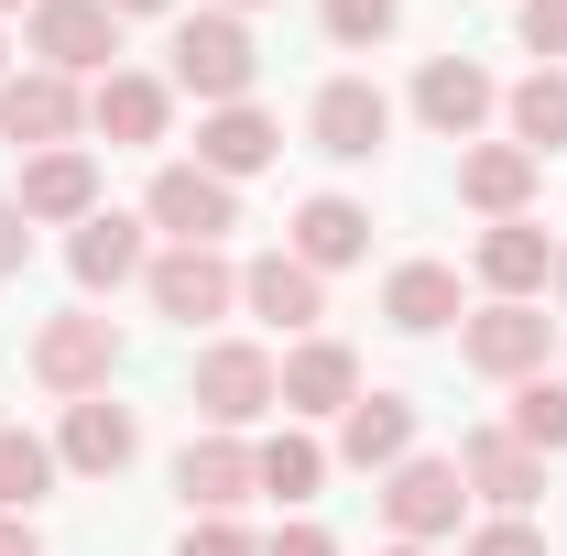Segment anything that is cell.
Segmentation results:
<instances>
[{
    "mask_svg": "<svg viewBox=\"0 0 567 556\" xmlns=\"http://www.w3.org/2000/svg\"><path fill=\"white\" fill-rule=\"evenodd\" d=\"M458 556H546V535H535L524 513H502V524H481V535H470Z\"/></svg>",
    "mask_w": 567,
    "mask_h": 556,
    "instance_id": "1f68e13d",
    "label": "cell"
},
{
    "mask_svg": "<svg viewBox=\"0 0 567 556\" xmlns=\"http://www.w3.org/2000/svg\"><path fill=\"white\" fill-rule=\"evenodd\" d=\"M502 110H513V142L546 164V153L567 142V66H535L524 87H513V99H502Z\"/></svg>",
    "mask_w": 567,
    "mask_h": 556,
    "instance_id": "484cf974",
    "label": "cell"
},
{
    "mask_svg": "<svg viewBox=\"0 0 567 556\" xmlns=\"http://www.w3.org/2000/svg\"><path fill=\"white\" fill-rule=\"evenodd\" d=\"M0 11H33V0H0Z\"/></svg>",
    "mask_w": 567,
    "mask_h": 556,
    "instance_id": "60d3db41",
    "label": "cell"
},
{
    "mask_svg": "<svg viewBox=\"0 0 567 556\" xmlns=\"http://www.w3.org/2000/svg\"><path fill=\"white\" fill-rule=\"evenodd\" d=\"M339 459H350V470L415 459V404H404V393H360L350 415H339Z\"/></svg>",
    "mask_w": 567,
    "mask_h": 556,
    "instance_id": "44dd1931",
    "label": "cell"
},
{
    "mask_svg": "<svg viewBox=\"0 0 567 556\" xmlns=\"http://www.w3.org/2000/svg\"><path fill=\"white\" fill-rule=\"evenodd\" d=\"M546 349H557V317H535V306H481V317H458V360L481 371V382H535L546 371Z\"/></svg>",
    "mask_w": 567,
    "mask_h": 556,
    "instance_id": "277c9868",
    "label": "cell"
},
{
    "mask_svg": "<svg viewBox=\"0 0 567 556\" xmlns=\"http://www.w3.org/2000/svg\"><path fill=\"white\" fill-rule=\"evenodd\" d=\"M164 110H175V87H164V76H132V66H110L87 87V121H99V142H121V153L164 142Z\"/></svg>",
    "mask_w": 567,
    "mask_h": 556,
    "instance_id": "d6986e66",
    "label": "cell"
},
{
    "mask_svg": "<svg viewBox=\"0 0 567 556\" xmlns=\"http://www.w3.org/2000/svg\"><path fill=\"white\" fill-rule=\"evenodd\" d=\"M274 404L284 415H350L360 404V360L339 339H295V360L274 371Z\"/></svg>",
    "mask_w": 567,
    "mask_h": 556,
    "instance_id": "9a60e30c",
    "label": "cell"
},
{
    "mask_svg": "<svg viewBox=\"0 0 567 556\" xmlns=\"http://www.w3.org/2000/svg\"><path fill=\"white\" fill-rule=\"evenodd\" d=\"M458 459H393L382 470V524H393V546H436V535H458Z\"/></svg>",
    "mask_w": 567,
    "mask_h": 556,
    "instance_id": "3957f363",
    "label": "cell"
},
{
    "mask_svg": "<svg viewBox=\"0 0 567 556\" xmlns=\"http://www.w3.org/2000/svg\"><path fill=\"white\" fill-rule=\"evenodd\" d=\"M360 251H371V208H350V197H306L295 208V262L306 274H339Z\"/></svg>",
    "mask_w": 567,
    "mask_h": 556,
    "instance_id": "cb8c5ba5",
    "label": "cell"
},
{
    "mask_svg": "<svg viewBox=\"0 0 567 556\" xmlns=\"http://www.w3.org/2000/svg\"><path fill=\"white\" fill-rule=\"evenodd\" d=\"M142 295H153V317L208 328V317H229V306H240V262H229V251H153Z\"/></svg>",
    "mask_w": 567,
    "mask_h": 556,
    "instance_id": "9c48e42d",
    "label": "cell"
},
{
    "mask_svg": "<svg viewBox=\"0 0 567 556\" xmlns=\"http://www.w3.org/2000/svg\"><path fill=\"white\" fill-rule=\"evenodd\" d=\"M110 11H121V22H132V11H175V0H110Z\"/></svg>",
    "mask_w": 567,
    "mask_h": 556,
    "instance_id": "8d00e7d4",
    "label": "cell"
},
{
    "mask_svg": "<svg viewBox=\"0 0 567 556\" xmlns=\"http://www.w3.org/2000/svg\"><path fill=\"white\" fill-rule=\"evenodd\" d=\"M0 76H11V55H0Z\"/></svg>",
    "mask_w": 567,
    "mask_h": 556,
    "instance_id": "b9f144b4",
    "label": "cell"
},
{
    "mask_svg": "<svg viewBox=\"0 0 567 556\" xmlns=\"http://www.w3.org/2000/svg\"><path fill=\"white\" fill-rule=\"evenodd\" d=\"M0 556H44V535H33V513H0Z\"/></svg>",
    "mask_w": 567,
    "mask_h": 556,
    "instance_id": "d590c367",
    "label": "cell"
},
{
    "mask_svg": "<svg viewBox=\"0 0 567 556\" xmlns=\"http://www.w3.org/2000/svg\"><path fill=\"white\" fill-rule=\"evenodd\" d=\"M274 142H284V132L240 99V110H208V121H197V164H208L218 186H240V175H262V164H274Z\"/></svg>",
    "mask_w": 567,
    "mask_h": 556,
    "instance_id": "7402d4cb",
    "label": "cell"
},
{
    "mask_svg": "<svg viewBox=\"0 0 567 556\" xmlns=\"http://www.w3.org/2000/svg\"><path fill=\"white\" fill-rule=\"evenodd\" d=\"M251 470H262V491H274V502H317V481H328V447H317L306 425H284V436H262V447H251Z\"/></svg>",
    "mask_w": 567,
    "mask_h": 556,
    "instance_id": "4316f807",
    "label": "cell"
},
{
    "mask_svg": "<svg viewBox=\"0 0 567 556\" xmlns=\"http://www.w3.org/2000/svg\"><path fill=\"white\" fill-rule=\"evenodd\" d=\"M33 55L55 76H110L121 66V11L110 0H33Z\"/></svg>",
    "mask_w": 567,
    "mask_h": 556,
    "instance_id": "52a82bcc",
    "label": "cell"
},
{
    "mask_svg": "<svg viewBox=\"0 0 567 556\" xmlns=\"http://www.w3.org/2000/svg\"><path fill=\"white\" fill-rule=\"evenodd\" d=\"M164 55H175V87H186V99H208V110H240V99H251V76H262L251 22H240V11H186Z\"/></svg>",
    "mask_w": 567,
    "mask_h": 556,
    "instance_id": "6da1fadb",
    "label": "cell"
},
{
    "mask_svg": "<svg viewBox=\"0 0 567 556\" xmlns=\"http://www.w3.org/2000/svg\"><path fill=\"white\" fill-rule=\"evenodd\" d=\"M22 360H33V382H44L55 404H87V393H110V371H121V328L76 306V317H44Z\"/></svg>",
    "mask_w": 567,
    "mask_h": 556,
    "instance_id": "7a4b0ae2",
    "label": "cell"
},
{
    "mask_svg": "<svg viewBox=\"0 0 567 556\" xmlns=\"http://www.w3.org/2000/svg\"><path fill=\"white\" fill-rule=\"evenodd\" d=\"M55 459H66L76 481H121V470L142 459V425H132V404H110V393L66 404V425H55Z\"/></svg>",
    "mask_w": 567,
    "mask_h": 556,
    "instance_id": "8fae6325",
    "label": "cell"
},
{
    "mask_svg": "<svg viewBox=\"0 0 567 556\" xmlns=\"http://www.w3.org/2000/svg\"><path fill=\"white\" fill-rule=\"evenodd\" d=\"M218 11H262V0H218Z\"/></svg>",
    "mask_w": 567,
    "mask_h": 556,
    "instance_id": "f35d334b",
    "label": "cell"
},
{
    "mask_svg": "<svg viewBox=\"0 0 567 556\" xmlns=\"http://www.w3.org/2000/svg\"><path fill=\"white\" fill-rule=\"evenodd\" d=\"M175 491H186V513H240V502H251V491H262V470H251V447H240V436H186V447H175Z\"/></svg>",
    "mask_w": 567,
    "mask_h": 556,
    "instance_id": "4fadbf2b",
    "label": "cell"
},
{
    "mask_svg": "<svg viewBox=\"0 0 567 556\" xmlns=\"http://www.w3.org/2000/svg\"><path fill=\"white\" fill-rule=\"evenodd\" d=\"M186 393H197V415H208L218 436H240L251 415H274V360L251 339H218V349H197V382H186Z\"/></svg>",
    "mask_w": 567,
    "mask_h": 556,
    "instance_id": "ba28073f",
    "label": "cell"
},
{
    "mask_svg": "<svg viewBox=\"0 0 567 556\" xmlns=\"http://www.w3.org/2000/svg\"><path fill=\"white\" fill-rule=\"evenodd\" d=\"M492 110H502V87L470 66V55H436V66L415 76V121H425L436 142H470L481 121H492Z\"/></svg>",
    "mask_w": 567,
    "mask_h": 556,
    "instance_id": "2e32d148",
    "label": "cell"
},
{
    "mask_svg": "<svg viewBox=\"0 0 567 556\" xmlns=\"http://www.w3.org/2000/svg\"><path fill=\"white\" fill-rule=\"evenodd\" d=\"M306 142H317L328 164H371V153L393 142V99H382L371 76H328L317 110H306Z\"/></svg>",
    "mask_w": 567,
    "mask_h": 556,
    "instance_id": "30bf717a",
    "label": "cell"
},
{
    "mask_svg": "<svg viewBox=\"0 0 567 556\" xmlns=\"http://www.w3.org/2000/svg\"><path fill=\"white\" fill-rule=\"evenodd\" d=\"M502 436H524L535 459H557V447H567V382H546V371L513 382V425H502Z\"/></svg>",
    "mask_w": 567,
    "mask_h": 556,
    "instance_id": "f1b7e54d",
    "label": "cell"
},
{
    "mask_svg": "<svg viewBox=\"0 0 567 556\" xmlns=\"http://www.w3.org/2000/svg\"><path fill=\"white\" fill-rule=\"evenodd\" d=\"M458 197L481 218H524V197H535V153L524 142H481V153H458Z\"/></svg>",
    "mask_w": 567,
    "mask_h": 556,
    "instance_id": "603a6c76",
    "label": "cell"
},
{
    "mask_svg": "<svg viewBox=\"0 0 567 556\" xmlns=\"http://www.w3.org/2000/svg\"><path fill=\"white\" fill-rule=\"evenodd\" d=\"M76 121H87L76 76H55V66L0 76V142H11V153H66V142H76Z\"/></svg>",
    "mask_w": 567,
    "mask_h": 556,
    "instance_id": "8992f818",
    "label": "cell"
},
{
    "mask_svg": "<svg viewBox=\"0 0 567 556\" xmlns=\"http://www.w3.org/2000/svg\"><path fill=\"white\" fill-rule=\"evenodd\" d=\"M546 284H557V306H567V251H557V274H546Z\"/></svg>",
    "mask_w": 567,
    "mask_h": 556,
    "instance_id": "74e56055",
    "label": "cell"
},
{
    "mask_svg": "<svg viewBox=\"0 0 567 556\" xmlns=\"http://www.w3.org/2000/svg\"><path fill=\"white\" fill-rule=\"evenodd\" d=\"M382 317H393L404 339L458 328V274H447V262H393V284H382Z\"/></svg>",
    "mask_w": 567,
    "mask_h": 556,
    "instance_id": "d4e9b609",
    "label": "cell"
},
{
    "mask_svg": "<svg viewBox=\"0 0 567 556\" xmlns=\"http://www.w3.org/2000/svg\"><path fill=\"white\" fill-rule=\"evenodd\" d=\"M142 229H175V251H218V229H240V197L208 164H164L153 197H142Z\"/></svg>",
    "mask_w": 567,
    "mask_h": 556,
    "instance_id": "5b68a950",
    "label": "cell"
},
{
    "mask_svg": "<svg viewBox=\"0 0 567 556\" xmlns=\"http://www.w3.org/2000/svg\"><path fill=\"white\" fill-rule=\"evenodd\" d=\"M11 208L33 218V229H76V218H99V164H87V153H33V164H22V186H11Z\"/></svg>",
    "mask_w": 567,
    "mask_h": 556,
    "instance_id": "7c38bea8",
    "label": "cell"
},
{
    "mask_svg": "<svg viewBox=\"0 0 567 556\" xmlns=\"http://www.w3.org/2000/svg\"><path fill=\"white\" fill-rule=\"evenodd\" d=\"M458 481L481 491V502H492V513H524V502H535V491H546V459H535V447H524V436H502V425H481V436H470V447H458Z\"/></svg>",
    "mask_w": 567,
    "mask_h": 556,
    "instance_id": "ffe728a7",
    "label": "cell"
},
{
    "mask_svg": "<svg viewBox=\"0 0 567 556\" xmlns=\"http://www.w3.org/2000/svg\"><path fill=\"white\" fill-rule=\"evenodd\" d=\"M524 55H567V0H524Z\"/></svg>",
    "mask_w": 567,
    "mask_h": 556,
    "instance_id": "d6a6232c",
    "label": "cell"
},
{
    "mask_svg": "<svg viewBox=\"0 0 567 556\" xmlns=\"http://www.w3.org/2000/svg\"><path fill=\"white\" fill-rule=\"evenodd\" d=\"M262 556H339V535H328V524H284Z\"/></svg>",
    "mask_w": 567,
    "mask_h": 556,
    "instance_id": "e575fe53",
    "label": "cell"
},
{
    "mask_svg": "<svg viewBox=\"0 0 567 556\" xmlns=\"http://www.w3.org/2000/svg\"><path fill=\"white\" fill-rule=\"evenodd\" d=\"M546 274H557V240H546L535 218H492V229H481V284H492L502 306H535Z\"/></svg>",
    "mask_w": 567,
    "mask_h": 556,
    "instance_id": "ac0fdd59",
    "label": "cell"
},
{
    "mask_svg": "<svg viewBox=\"0 0 567 556\" xmlns=\"http://www.w3.org/2000/svg\"><path fill=\"white\" fill-rule=\"evenodd\" d=\"M382 556H425V546H382Z\"/></svg>",
    "mask_w": 567,
    "mask_h": 556,
    "instance_id": "ab89813d",
    "label": "cell"
},
{
    "mask_svg": "<svg viewBox=\"0 0 567 556\" xmlns=\"http://www.w3.org/2000/svg\"><path fill=\"white\" fill-rule=\"evenodd\" d=\"M55 470H66V459H55L33 425H0V513H33V502L55 491Z\"/></svg>",
    "mask_w": 567,
    "mask_h": 556,
    "instance_id": "83f0119b",
    "label": "cell"
},
{
    "mask_svg": "<svg viewBox=\"0 0 567 556\" xmlns=\"http://www.w3.org/2000/svg\"><path fill=\"white\" fill-rule=\"evenodd\" d=\"M66 274L87 284V295H121V284H142V274H153V251H142V218H121V208L76 218V229H66Z\"/></svg>",
    "mask_w": 567,
    "mask_h": 556,
    "instance_id": "5bb4252c",
    "label": "cell"
},
{
    "mask_svg": "<svg viewBox=\"0 0 567 556\" xmlns=\"http://www.w3.org/2000/svg\"><path fill=\"white\" fill-rule=\"evenodd\" d=\"M22 262H33V218H22L11 197H0V284L22 274Z\"/></svg>",
    "mask_w": 567,
    "mask_h": 556,
    "instance_id": "836d02e7",
    "label": "cell"
},
{
    "mask_svg": "<svg viewBox=\"0 0 567 556\" xmlns=\"http://www.w3.org/2000/svg\"><path fill=\"white\" fill-rule=\"evenodd\" d=\"M240 306H251L262 328H295V339H306V328L328 317V274H306L295 251H262V262H240Z\"/></svg>",
    "mask_w": 567,
    "mask_h": 556,
    "instance_id": "e0dca14e",
    "label": "cell"
},
{
    "mask_svg": "<svg viewBox=\"0 0 567 556\" xmlns=\"http://www.w3.org/2000/svg\"><path fill=\"white\" fill-rule=\"evenodd\" d=\"M393 22H404V0H328V44H350V55L393 44Z\"/></svg>",
    "mask_w": 567,
    "mask_h": 556,
    "instance_id": "f546056e",
    "label": "cell"
},
{
    "mask_svg": "<svg viewBox=\"0 0 567 556\" xmlns=\"http://www.w3.org/2000/svg\"><path fill=\"white\" fill-rule=\"evenodd\" d=\"M175 556H262V546H251L229 513H186V546H175Z\"/></svg>",
    "mask_w": 567,
    "mask_h": 556,
    "instance_id": "4dcf8cb0",
    "label": "cell"
}]
</instances>
